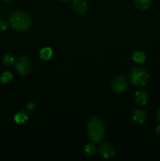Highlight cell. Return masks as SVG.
<instances>
[{
    "label": "cell",
    "instance_id": "cell-1",
    "mask_svg": "<svg viewBox=\"0 0 160 161\" xmlns=\"http://www.w3.org/2000/svg\"><path fill=\"white\" fill-rule=\"evenodd\" d=\"M86 130L89 139L93 142H100L104 138V124L101 119L97 117H93L88 121Z\"/></svg>",
    "mask_w": 160,
    "mask_h": 161
},
{
    "label": "cell",
    "instance_id": "cell-2",
    "mask_svg": "<svg viewBox=\"0 0 160 161\" xmlns=\"http://www.w3.org/2000/svg\"><path fill=\"white\" fill-rule=\"evenodd\" d=\"M9 23L16 31H24L29 29L31 25V19L27 13L16 10L10 14Z\"/></svg>",
    "mask_w": 160,
    "mask_h": 161
},
{
    "label": "cell",
    "instance_id": "cell-3",
    "mask_svg": "<svg viewBox=\"0 0 160 161\" xmlns=\"http://www.w3.org/2000/svg\"><path fill=\"white\" fill-rule=\"evenodd\" d=\"M129 77L133 85L136 86H144L147 83L149 75L147 71L141 67L133 68L129 73Z\"/></svg>",
    "mask_w": 160,
    "mask_h": 161
},
{
    "label": "cell",
    "instance_id": "cell-4",
    "mask_svg": "<svg viewBox=\"0 0 160 161\" xmlns=\"http://www.w3.org/2000/svg\"><path fill=\"white\" fill-rule=\"evenodd\" d=\"M32 67L31 61L28 57H20L16 61V70L20 75H27L30 72Z\"/></svg>",
    "mask_w": 160,
    "mask_h": 161
},
{
    "label": "cell",
    "instance_id": "cell-5",
    "mask_svg": "<svg viewBox=\"0 0 160 161\" xmlns=\"http://www.w3.org/2000/svg\"><path fill=\"white\" fill-rule=\"evenodd\" d=\"M111 86V89L115 93H122L126 90L128 86V81L125 77L120 75V76L115 77L112 80Z\"/></svg>",
    "mask_w": 160,
    "mask_h": 161
},
{
    "label": "cell",
    "instance_id": "cell-6",
    "mask_svg": "<svg viewBox=\"0 0 160 161\" xmlns=\"http://www.w3.org/2000/svg\"><path fill=\"white\" fill-rule=\"evenodd\" d=\"M99 154L104 159H109L114 157L115 154V149L112 145L109 143H103L99 146Z\"/></svg>",
    "mask_w": 160,
    "mask_h": 161
},
{
    "label": "cell",
    "instance_id": "cell-7",
    "mask_svg": "<svg viewBox=\"0 0 160 161\" xmlns=\"http://www.w3.org/2000/svg\"><path fill=\"white\" fill-rule=\"evenodd\" d=\"M72 8L76 14H83L87 10L88 3L86 0H73Z\"/></svg>",
    "mask_w": 160,
    "mask_h": 161
},
{
    "label": "cell",
    "instance_id": "cell-8",
    "mask_svg": "<svg viewBox=\"0 0 160 161\" xmlns=\"http://www.w3.org/2000/svg\"><path fill=\"white\" fill-rule=\"evenodd\" d=\"M133 98H134L136 103L139 105H145L148 102V96H147V93L144 91H141V90L135 92Z\"/></svg>",
    "mask_w": 160,
    "mask_h": 161
},
{
    "label": "cell",
    "instance_id": "cell-9",
    "mask_svg": "<svg viewBox=\"0 0 160 161\" xmlns=\"http://www.w3.org/2000/svg\"><path fill=\"white\" fill-rule=\"evenodd\" d=\"M133 121L136 124H144V121L147 119V114L145 113V112L143 111L141 109H136L133 112Z\"/></svg>",
    "mask_w": 160,
    "mask_h": 161
},
{
    "label": "cell",
    "instance_id": "cell-10",
    "mask_svg": "<svg viewBox=\"0 0 160 161\" xmlns=\"http://www.w3.org/2000/svg\"><path fill=\"white\" fill-rule=\"evenodd\" d=\"M53 55V50L50 47H44L40 50L39 58L42 61H48Z\"/></svg>",
    "mask_w": 160,
    "mask_h": 161
},
{
    "label": "cell",
    "instance_id": "cell-11",
    "mask_svg": "<svg viewBox=\"0 0 160 161\" xmlns=\"http://www.w3.org/2000/svg\"><path fill=\"white\" fill-rule=\"evenodd\" d=\"M151 0H134V5L139 10H146L149 8Z\"/></svg>",
    "mask_w": 160,
    "mask_h": 161
},
{
    "label": "cell",
    "instance_id": "cell-12",
    "mask_svg": "<svg viewBox=\"0 0 160 161\" xmlns=\"http://www.w3.org/2000/svg\"><path fill=\"white\" fill-rule=\"evenodd\" d=\"M132 59L135 61V62L138 63V64H142L146 60V55L141 50H137V51H135L133 53V56H132Z\"/></svg>",
    "mask_w": 160,
    "mask_h": 161
},
{
    "label": "cell",
    "instance_id": "cell-13",
    "mask_svg": "<svg viewBox=\"0 0 160 161\" xmlns=\"http://www.w3.org/2000/svg\"><path fill=\"white\" fill-rule=\"evenodd\" d=\"M28 119V116L24 111H20L14 116V120L17 124H24Z\"/></svg>",
    "mask_w": 160,
    "mask_h": 161
},
{
    "label": "cell",
    "instance_id": "cell-14",
    "mask_svg": "<svg viewBox=\"0 0 160 161\" xmlns=\"http://www.w3.org/2000/svg\"><path fill=\"white\" fill-rule=\"evenodd\" d=\"M14 60L13 56H12L11 54H6L3 57V59H2V62L6 67H10L13 64H14Z\"/></svg>",
    "mask_w": 160,
    "mask_h": 161
},
{
    "label": "cell",
    "instance_id": "cell-15",
    "mask_svg": "<svg viewBox=\"0 0 160 161\" xmlns=\"http://www.w3.org/2000/svg\"><path fill=\"white\" fill-rule=\"evenodd\" d=\"M96 149H97V148H96L95 144L93 142H89L85 146L84 152L87 156H93L95 153Z\"/></svg>",
    "mask_w": 160,
    "mask_h": 161
},
{
    "label": "cell",
    "instance_id": "cell-16",
    "mask_svg": "<svg viewBox=\"0 0 160 161\" xmlns=\"http://www.w3.org/2000/svg\"><path fill=\"white\" fill-rule=\"evenodd\" d=\"M13 75L9 72H4L0 77V81L3 83H8L12 80Z\"/></svg>",
    "mask_w": 160,
    "mask_h": 161
},
{
    "label": "cell",
    "instance_id": "cell-17",
    "mask_svg": "<svg viewBox=\"0 0 160 161\" xmlns=\"http://www.w3.org/2000/svg\"><path fill=\"white\" fill-rule=\"evenodd\" d=\"M8 28V23L6 21H0V30L1 31H4V30H6Z\"/></svg>",
    "mask_w": 160,
    "mask_h": 161
},
{
    "label": "cell",
    "instance_id": "cell-18",
    "mask_svg": "<svg viewBox=\"0 0 160 161\" xmlns=\"http://www.w3.org/2000/svg\"><path fill=\"white\" fill-rule=\"evenodd\" d=\"M27 108H28V110L33 111V110L35 108V104L32 103V102H29V103H28V105H27Z\"/></svg>",
    "mask_w": 160,
    "mask_h": 161
},
{
    "label": "cell",
    "instance_id": "cell-19",
    "mask_svg": "<svg viewBox=\"0 0 160 161\" xmlns=\"http://www.w3.org/2000/svg\"><path fill=\"white\" fill-rule=\"evenodd\" d=\"M156 120L158 121V123H159V124H160V110H158V113H157Z\"/></svg>",
    "mask_w": 160,
    "mask_h": 161
},
{
    "label": "cell",
    "instance_id": "cell-20",
    "mask_svg": "<svg viewBox=\"0 0 160 161\" xmlns=\"http://www.w3.org/2000/svg\"><path fill=\"white\" fill-rule=\"evenodd\" d=\"M155 131H156V133L158 134V135H160V125L158 126V127H156V129H155Z\"/></svg>",
    "mask_w": 160,
    "mask_h": 161
},
{
    "label": "cell",
    "instance_id": "cell-21",
    "mask_svg": "<svg viewBox=\"0 0 160 161\" xmlns=\"http://www.w3.org/2000/svg\"><path fill=\"white\" fill-rule=\"evenodd\" d=\"M3 1H4V2H6V3H9V2H10V1H12V0H3Z\"/></svg>",
    "mask_w": 160,
    "mask_h": 161
},
{
    "label": "cell",
    "instance_id": "cell-22",
    "mask_svg": "<svg viewBox=\"0 0 160 161\" xmlns=\"http://www.w3.org/2000/svg\"><path fill=\"white\" fill-rule=\"evenodd\" d=\"M60 1H62V2H66V1H67V0H60Z\"/></svg>",
    "mask_w": 160,
    "mask_h": 161
}]
</instances>
